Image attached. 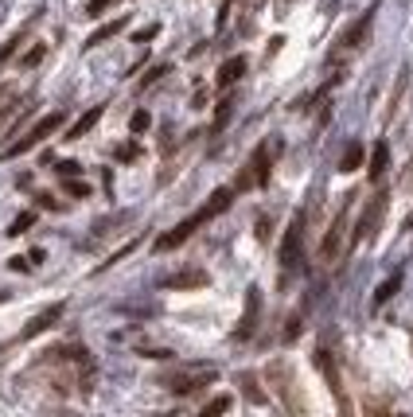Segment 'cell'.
Masks as SVG:
<instances>
[{"instance_id": "7", "label": "cell", "mask_w": 413, "mask_h": 417, "mask_svg": "<svg viewBox=\"0 0 413 417\" xmlns=\"http://www.w3.org/2000/svg\"><path fill=\"white\" fill-rule=\"evenodd\" d=\"M258 316H262V289L253 285V289H246V309H242V320H238V328H234V340H250L253 328H258Z\"/></svg>"}, {"instance_id": "36", "label": "cell", "mask_w": 413, "mask_h": 417, "mask_svg": "<svg viewBox=\"0 0 413 417\" xmlns=\"http://www.w3.org/2000/svg\"><path fill=\"white\" fill-rule=\"evenodd\" d=\"M405 230H413V211H409V215H405Z\"/></svg>"}, {"instance_id": "31", "label": "cell", "mask_w": 413, "mask_h": 417, "mask_svg": "<svg viewBox=\"0 0 413 417\" xmlns=\"http://www.w3.org/2000/svg\"><path fill=\"white\" fill-rule=\"evenodd\" d=\"M230 121V101H219V113H215V129H222Z\"/></svg>"}, {"instance_id": "2", "label": "cell", "mask_w": 413, "mask_h": 417, "mask_svg": "<svg viewBox=\"0 0 413 417\" xmlns=\"http://www.w3.org/2000/svg\"><path fill=\"white\" fill-rule=\"evenodd\" d=\"M269 168H273V149L269 144H258L246 160V168L238 172L234 180V192H253V187H265L269 184Z\"/></svg>"}, {"instance_id": "26", "label": "cell", "mask_w": 413, "mask_h": 417, "mask_svg": "<svg viewBox=\"0 0 413 417\" xmlns=\"http://www.w3.org/2000/svg\"><path fill=\"white\" fill-rule=\"evenodd\" d=\"M164 75H168V67H164V63H160V67H152V70H148V75H144V78H141V90H144V86H156V82H160V78H164Z\"/></svg>"}, {"instance_id": "4", "label": "cell", "mask_w": 413, "mask_h": 417, "mask_svg": "<svg viewBox=\"0 0 413 417\" xmlns=\"http://www.w3.org/2000/svg\"><path fill=\"white\" fill-rule=\"evenodd\" d=\"M215 378H219V371H215V367H184V371H172V375H164L160 382L168 386L172 394H191V390L211 386Z\"/></svg>"}, {"instance_id": "29", "label": "cell", "mask_w": 413, "mask_h": 417, "mask_svg": "<svg viewBox=\"0 0 413 417\" xmlns=\"http://www.w3.org/2000/svg\"><path fill=\"white\" fill-rule=\"evenodd\" d=\"M136 152H141V149L129 141V144H117V152H113V156H117V160H136Z\"/></svg>"}, {"instance_id": "23", "label": "cell", "mask_w": 413, "mask_h": 417, "mask_svg": "<svg viewBox=\"0 0 413 417\" xmlns=\"http://www.w3.org/2000/svg\"><path fill=\"white\" fill-rule=\"evenodd\" d=\"M152 125V117H148V109H136L133 117H129V129H133V133H144V129Z\"/></svg>"}, {"instance_id": "24", "label": "cell", "mask_w": 413, "mask_h": 417, "mask_svg": "<svg viewBox=\"0 0 413 417\" xmlns=\"http://www.w3.org/2000/svg\"><path fill=\"white\" fill-rule=\"evenodd\" d=\"M20 109H24V106H20V98H12L8 106L0 109V133H4V129H8V121H12V117H16V113H20Z\"/></svg>"}, {"instance_id": "22", "label": "cell", "mask_w": 413, "mask_h": 417, "mask_svg": "<svg viewBox=\"0 0 413 417\" xmlns=\"http://www.w3.org/2000/svg\"><path fill=\"white\" fill-rule=\"evenodd\" d=\"M63 192H67V195H75V199H86V195H90V187H86L82 180H75V175H67V184H63Z\"/></svg>"}, {"instance_id": "37", "label": "cell", "mask_w": 413, "mask_h": 417, "mask_svg": "<svg viewBox=\"0 0 413 417\" xmlns=\"http://www.w3.org/2000/svg\"><path fill=\"white\" fill-rule=\"evenodd\" d=\"M0 301H4V297H0Z\"/></svg>"}, {"instance_id": "25", "label": "cell", "mask_w": 413, "mask_h": 417, "mask_svg": "<svg viewBox=\"0 0 413 417\" xmlns=\"http://www.w3.org/2000/svg\"><path fill=\"white\" fill-rule=\"evenodd\" d=\"M43 55H47V47H43V43H35V47L32 51H27V55L24 58H20V67H35V63H39V58Z\"/></svg>"}, {"instance_id": "8", "label": "cell", "mask_w": 413, "mask_h": 417, "mask_svg": "<svg viewBox=\"0 0 413 417\" xmlns=\"http://www.w3.org/2000/svg\"><path fill=\"white\" fill-rule=\"evenodd\" d=\"M300 242H304V215H296L285 230V242H281V266L293 269L300 261Z\"/></svg>"}, {"instance_id": "12", "label": "cell", "mask_w": 413, "mask_h": 417, "mask_svg": "<svg viewBox=\"0 0 413 417\" xmlns=\"http://www.w3.org/2000/svg\"><path fill=\"white\" fill-rule=\"evenodd\" d=\"M207 281H211V277L203 273V269H184V273L164 277V289H203Z\"/></svg>"}, {"instance_id": "32", "label": "cell", "mask_w": 413, "mask_h": 417, "mask_svg": "<svg viewBox=\"0 0 413 417\" xmlns=\"http://www.w3.org/2000/svg\"><path fill=\"white\" fill-rule=\"evenodd\" d=\"M296 335H300V312H296V316L288 320V328H285V343H293Z\"/></svg>"}, {"instance_id": "21", "label": "cell", "mask_w": 413, "mask_h": 417, "mask_svg": "<svg viewBox=\"0 0 413 417\" xmlns=\"http://www.w3.org/2000/svg\"><path fill=\"white\" fill-rule=\"evenodd\" d=\"M32 24H35V20H32ZM32 24H24V27H20V32H16V35H12V39H8V43H4V47H0V63H8V58H12V55H16V47H20V43H24V39H27V32H32Z\"/></svg>"}, {"instance_id": "28", "label": "cell", "mask_w": 413, "mask_h": 417, "mask_svg": "<svg viewBox=\"0 0 413 417\" xmlns=\"http://www.w3.org/2000/svg\"><path fill=\"white\" fill-rule=\"evenodd\" d=\"M227 409H230V398H227V394H222V398L207 402V406H203V413H227Z\"/></svg>"}, {"instance_id": "19", "label": "cell", "mask_w": 413, "mask_h": 417, "mask_svg": "<svg viewBox=\"0 0 413 417\" xmlns=\"http://www.w3.org/2000/svg\"><path fill=\"white\" fill-rule=\"evenodd\" d=\"M355 168H363V144L351 141L343 149V160H339V172H355Z\"/></svg>"}, {"instance_id": "9", "label": "cell", "mask_w": 413, "mask_h": 417, "mask_svg": "<svg viewBox=\"0 0 413 417\" xmlns=\"http://www.w3.org/2000/svg\"><path fill=\"white\" fill-rule=\"evenodd\" d=\"M312 363H316V371H320L324 378H328V390L339 398V409H347V398H343V378H339V367H336V359H331V351H316L312 355Z\"/></svg>"}, {"instance_id": "20", "label": "cell", "mask_w": 413, "mask_h": 417, "mask_svg": "<svg viewBox=\"0 0 413 417\" xmlns=\"http://www.w3.org/2000/svg\"><path fill=\"white\" fill-rule=\"evenodd\" d=\"M398 289H402V273L386 277V281H382L379 289H374V309H382V304H386V301H390V297H394Z\"/></svg>"}, {"instance_id": "30", "label": "cell", "mask_w": 413, "mask_h": 417, "mask_svg": "<svg viewBox=\"0 0 413 417\" xmlns=\"http://www.w3.org/2000/svg\"><path fill=\"white\" fill-rule=\"evenodd\" d=\"M110 4H113V0H90V4H86V16H101Z\"/></svg>"}, {"instance_id": "11", "label": "cell", "mask_w": 413, "mask_h": 417, "mask_svg": "<svg viewBox=\"0 0 413 417\" xmlns=\"http://www.w3.org/2000/svg\"><path fill=\"white\" fill-rule=\"evenodd\" d=\"M371 24H374V8H371V12H363V16L355 20V24L347 27L343 35H339V51H355V47H363L367 35H371Z\"/></svg>"}, {"instance_id": "10", "label": "cell", "mask_w": 413, "mask_h": 417, "mask_svg": "<svg viewBox=\"0 0 413 417\" xmlns=\"http://www.w3.org/2000/svg\"><path fill=\"white\" fill-rule=\"evenodd\" d=\"M265 378H269L273 386H277V394L285 398V406L288 409H300V398H293V375H288V367L285 363H269V371H265Z\"/></svg>"}, {"instance_id": "33", "label": "cell", "mask_w": 413, "mask_h": 417, "mask_svg": "<svg viewBox=\"0 0 413 417\" xmlns=\"http://www.w3.org/2000/svg\"><path fill=\"white\" fill-rule=\"evenodd\" d=\"M35 261L32 258H8V269H16V273H24V269H32Z\"/></svg>"}, {"instance_id": "14", "label": "cell", "mask_w": 413, "mask_h": 417, "mask_svg": "<svg viewBox=\"0 0 413 417\" xmlns=\"http://www.w3.org/2000/svg\"><path fill=\"white\" fill-rule=\"evenodd\" d=\"M242 75H246V55H234V58H227V63L219 67V86L227 90V86H234Z\"/></svg>"}, {"instance_id": "3", "label": "cell", "mask_w": 413, "mask_h": 417, "mask_svg": "<svg viewBox=\"0 0 413 417\" xmlns=\"http://www.w3.org/2000/svg\"><path fill=\"white\" fill-rule=\"evenodd\" d=\"M63 121H67L63 113H47V117H39V121H35V125L27 129L24 137H16L12 144H4V149H0V160H12V156H20V152L35 149V144H39L43 137H51V133H55V129H59Z\"/></svg>"}, {"instance_id": "6", "label": "cell", "mask_w": 413, "mask_h": 417, "mask_svg": "<svg viewBox=\"0 0 413 417\" xmlns=\"http://www.w3.org/2000/svg\"><path fill=\"white\" fill-rule=\"evenodd\" d=\"M347 218H351V199L339 207V215L331 218L328 234H324V242H320V258L324 261H336L339 254H343V238H347Z\"/></svg>"}, {"instance_id": "17", "label": "cell", "mask_w": 413, "mask_h": 417, "mask_svg": "<svg viewBox=\"0 0 413 417\" xmlns=\"http://www.w3.org/2000/svg\"><path fill=\"white\" fill-rule=\"evenodd\" d=\"M125 24H129V20H125V16L110 20V24H101V27H98V32H94V35H90V39H86V43H82V47H98V43L113 39V35H117V32H121V27H125Z\"/></svg>"}, {"instance_id": "34", "label": "cell", "mask_w": 413, "mask_h": 417, "mask_svg": "<svg viewBox=\"0 0 413 417\" xmlns=\"http://www.w3.org/2000/svg\"><path fill=\"white\" fill-rule=\"evenodd\" d=\"M152 35H160V24H148L144 32H136V43H148Z\"/></svg>"}, {"instance_id": "13", "label": "cell", "mask_w": 413, "mask_h": 417, "mask_svg": "<svg viewBox=\"0 0 413 417\" xmlns=\"http://www.w3.org/2000/svg\"><path fill=\"white\" fill-rule=\"evenodd\" d=\"M59 316H63V304H51V309H47V312H39V316H35V320H32V324H27V328H24V332H20V340H32V335L47 332V328H51V324H55V320H59Z\"/></svg>"}, {"instance_id": "27", "label": "cell", "mask_w": 413, "mask_h": 417, "mask_svg": "<svg viewBox=\"0 0 413 417\" xmlns=\"http://www.w3.org/2000/svg\"><path fill=\"white\" fill-rule=\"evenodd\" d=\"M32 223H35V215H32V211H24V215H20L16 223L8 226V234H24V230H27V226H32Z\"/></svg>"}, {"instance_id": "16", "label": "cell", "mask_w": 413, "mask_h": 417, "mask_svg": "<svg viewBox=\"0 0 413 417\" xmlns=\"http://www.w3.org/2000/svg\"><path fill=\"white\" fill-rule=\"evenodd\" d=\"M386 164H390V149H386V141H379L371 149V168H367V175H371V180H382Z\"/></svg>"}, {"instance_id": "35", "label": "cell", "mask_w": 413, "mask_h": 417, "mask_svg": "<svg viewBox=\"0 0 413 417\" xmlns=\"http://www.w3.org/2000/svg\"><path fill=\"white\" fill-rule=\"evenodd\" d=\"M82 172V164H75V160H63L59 164V175H78Z\"/></svg>"}, {"instance_id": "1", "label": "cell", "mask_w": 413, "mask_h": 417, "mask_svg": "<svg viewBox=\"0 0 413 417\" xmlns=\"http://www.w3.org/2000/svg\"><path fill=\"white\" fill-rule=\"evenodd\" d=\"M230 199H234V187H219V192H211V199L203 203V207L195 211V215H187L184 223H176L168 234H160V238H156V250L164 254V250H176V246H184L187 238H191V234L199 230V226H207L211 218H219L222 211L230 207Z\"/></svg>"}, {"instance_id": "15", "label": "cell", "mask_w": 413, "mask_h": 417, "mask_svg": "<svg viewBox=\"0 0 413 417\" xmlns=\"http://www.w3.org/2000/svg\"><path fill=\"white\" fill-rule=\"evenodd\" d=\"M101 113H106V109H101V106H94V109H86V113L82 117H78V121H75V125H70V141H82V137L86 133H90V129L94 125H98V121H101Z\"/></svg>"}, {"instance_id": "18", "label": "cell", "mask_w": 413, "mask_h": 417, "mask_svg": "<svg viewBox=\"0 0 413 417\" xmlns=\"http://www.w3.org/2000/svg\"><path fill=\"white\" fill-rule=\"evenodd\" d=\"M238 382H242V394L253 402V406H265V390L258 386V378H253L250 371H242V375H238Z\"/></svg>"}, {"instance_id": "5", "label": "cell", "mask_w": 413, "mask_h": 417, "mask_svg": "<svg viewBox=\"0 0 413 417\" xmlns=\"http://www.w3.org/2000/svg\"><path fill=\"white\" fill-rule=\"evenodd\" d=\"M382 215H386V192H374L371 199H367V207H363V218H359V226H355V234H351V246H359V242H371L374 234H379V223H382Z\"/></svg>"}]
</instances>
